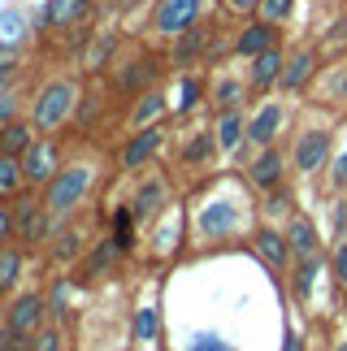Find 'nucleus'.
<instances>
[{
    "mask_svg": "<svg viewBox=\"0 0 347 351\" xmlns=\"http://www.w3.org/2000/svg\"><path fill=\"white\" fill-rule=\"evenodd\" d=\"M78 104H83V78L52 74V78H44V83L35 87V100H31V113L26 117L35 121L39 134H52L78 113Z\"/></svg>",
    "mask_w": 347,
    "mask_h": 351,
    "instance_id": "obj_1",
    "label": "nucleus"
},
{
    "mask_svg": "<svg viewBox=\"0 0 347 351\" xmlns=\"http://www.w3.org/2000/svg\"><path fill=\"white\" fill-rule=\"evenodd\" d=\"M91 182H96V169H91L87 160H70V165H61V169H57V178H52L39 195H44V204H48L52 217L65 221V217H70V213L87 199Z\"/></svg>",
    "mask_w": 347,
    "mask_h": 351,
    "instance_id": "obj_2",
    "label": "nucleus"
},
{
    "mask_svg": "<svg viewBox=\"0 0 347 351\" xmlns=\"http://www.w3.org/2000/svg\"><path fill=\"white\" fill-rule=\"evenodd\" d=\"M165 61L169 57H156L152 48H139V52L117 57V65H113V91H117V96H126V100H135V96H143V91L161 87Z\"/></svg>",
    "mask_w": 347,
    "mask_h": 351,
    "instance_id": "obj_3",
    "label": "nucleus"
},
{
    "mask_svg": "<svg viewBox=\"0 0 347 351\" xmlns=\"http://www.w3.org/2000/svg\"><path fill=\"white\" fill-rule=\"evenodd\" d=\"M243 213H248V199L213 195V199H204V204H195L191 230H195V239H204V243H226L239 226H243Z\"/></svg>",
    "mask_w": 347,
    "mask_h": 351,
    "instance_id": "obj_4",
    "label": "nucleus"
},
{
    "mask_svg": "<svg viewBox=\"0 0 347 351\" xmlns=\"http://www.w3.org/2000/svg\"><path fill=\"white\" fill-rule=\"evenodd\" d=\"M208 0H152L148 5V35L174 44L178 35H187L191 26L204 22Z\"/></svg>",
    "mask_w": 347,
    "mask_h": 351,
    "instance_id": "obj_5",
    "label": "nucleus"
},
{
    "mask_svg": "<svg viewBox=\"0 0 347 351\" xmlns=\"http://www.w3.org/2000/svg\"><path fill=\"white\" fill-rule=\"evenodd\" d=\"M52 230H57V217L48 213L44 195L39 191H26L13 199V239H18V247H39V243H48Z\"/></svg>",
    "mask_w": 347,
    "mask_h": 351,
    "instance_id": "obj_6",
    "label": "nucleus"
},
{
    "mask_svg": "<svg viewBox=\"0 0 347 351\" xmlns=\"http://www.w3.org/2000/svg\"><path fill=\"white\" fill-rule=\"evenodd\" d=\"M100 0H44L35 9V35H70L96 18Z\"/></svg>",
    "mask_w": 347,
    "mask_h": 351,
    "instance_id": "obj_7",
    "label": "nucleus"
},
{
    "mask_svg": "<svg viewBox=\"0 0 347 351\" xmlns=\"http://www.w3.org/2000/svg\"><path fill=\"white\" fill-rule=\"evenodd\" d=\"M330 156H335V130L330 126H304L296 134V143H291V173L313 178V173H322L330 165Z\"/></svg>",
    "mask_w": 347,
    "mask_h": 351,
    "instance_id": "obj_8",
    "label": "nucleus"
},
{
    "mask_svg": "<svg viewBox=\"0 0 347 351\" xmlns=\"http://www.w3.org/2000/svg\"><path fill=\"white\" fill-rule=\"evenodd\" d=\"M322 74V44L317 39H300L296 48H287V70H283V96H300L313 87V78Z\"/></svg>",
    "mask_w": 347,
    "mask_h": 351,
    "instance_id": "obj_9",
    "label": "nucleus"
},
{
    "mask_svg": "<svg viewBox=\"0 0 347 351\" xmlns=\"http://www.w3.org/2000/svg\"><path fill=\"white\" fill-rule=\"evenodd\" d=\"M61 165H65L61 143L52 139V134H35V143L22 152V173H26V186H31V191H44V186L57 178Z\"/></svg>",
    "mask_w": 347,
    "mask_h": 351,
    "instance_id": "obj_10",
    "label": "nucleus"
},
{
    "mask_svg": "<svg viewBox=\"0 0 347 351\" xmlns=\"http://www.w3.org/2000/svg\"><path fill=\"white\" fill-rule=\"evenodd\" d=\"M165 147V121H156V126H139L126 134V143L117 147V169L122 173H139L143 165H152L156 152Z\"/></svg>",
    "mask_w": 347,
    "mask_h": 351,
    "instance_id": "obj_11",
    "label": "nucleus"
},
{
    "mask_svg": "<svg viewBox=\"0 0 347 351\" xmlns=\"http://www.w3.org/2000/svg\"><path fill=\"white\" fill-rule=\"evenodd\" d=\"M217 26L213 22H200V26H191L187 35H178L169 44V70L178 74V70H195V65H204L208 61V52H213V44H217Z\"/></svg>",
    "mask_w": 347,
    "mask_h": 351,
    "instance_id": "obj_12",
    "label": "nucleus"
},
{
    "mask_svg": "<svg viewBox=\"0 0 347 351\" xmlns=\"http://www.w3.org/2000/svg\"><path fill=\"white\" fill-rule=\"evenodd\" d=\"M274 44H283V26L265 22V18H243V22H239V31L230 35V57L252 61V57H261V52L274 48Z\"/></svg>",
    "mask_w": 347,
    "mask_h": 351,
    "instance_id": "obj_13",
    "label": "nucleus"
},
{
    "mask_svg": "<svg viewBox=\"0 0 347 351\" xmlns=\"http://www.w3.org/2000/svg\"><path fill=\"white\" fill-rule=\"evenodd\" d=\"M243 169H248V173H243L248 186H256V191L265 195V191H274V186H283V182H287V173H291V156H287L278 143H274V147H256V156H252Z\"/></svg>",
    "mask_w": 347,
    "mask_h": 351,
    "instance_id": "obj_14",
    "label": "nucleus"
},
{
    "mask_svg": "<svg viewBox=\"0 0 347 351\" xmlns=\"http://www.w3.org/2000/svg\"><path fill=\"white\" fill-rule=\"evenodd\" d=\"M117 52H122V31H117V26H100V31L87 35L83 52H78V65H83L87 78H96V74L109 70V65H117Z\"/></svg>",
    "mask_w": 347,
    "mask_h": 351,
    "instance_id": "obj_15",
    "label": "nucleus"
},
{
    "mask_svg": "<svg viewBox=\"0 0 347 351\" xmlns=\"http://www.w3.org/2000/svg\"><path fill=\"white\" fill-rule=\"evenodd\" d=\"M208 100V74L204 70H178L169 87V117H191Z\"/></svg>",
    "mask_w": 347,
    "mask_h": 351,
    "instance_id": "obj_16",
    "label": "nucleus"
},
{
    "mask_svg": "<svg viewBox=\"0 0 347 351\" xmlns=\"http://www.w3.org/2000/svg\"><path fill=\"white\" fill-rule=\"evenodd\" d=\"M44 317H48V300L39 291H26V295H18V300L9 304V313H5V326L18 334V339H26L31 343L39 330H44Z\"/></svg>",
    "mask_w": 347,
    "mask_h": 351,
    "instance_id": "obj_17",
    "label": "nucleus"
},
{
    "mask_svg": "<svg viewBox=\"0 0 347 351\" xmlns=\"http://www.w3.org/2000/svg\"><path fill=\"white\" fill-rule=\"evenodd\" d=\"M252 252L261 256V265L270 269V274H287L291 261H296L287 230H278V226H256V230H252Z\"/></svg>",
    "mask_w": 347,
    "mask_h": 351,
    "instance_id": "obj_18",
    "label": "nucleus"
},
{
    "mask_svg": "<svg viewBox=\"0 0 347 351\" xmlns=\"http://www.w3.org/2000/svg\"><path fill=\"white\" fill-rule=\"evenodd\" d=\"M283 126H287V104L283 100H261L256 109L248 113V143L252 147H274Z\"/></svg>",
    "mask_w": 347,
    "mask_h": 351,
    "instance_id": "obj_19",
    "label": "nucleus"
},
{
    "mask_svg": "<svg viewBox=\"0 0 347 351\" xmlns=\"http://www.w3.org/2000/svg\"><path fill=\"white\" fill-rule=\"evenodd\" d=\"M283 70H287V48L283 44L265 48L261 57L248 61V87L256 91V96H270V91L283 87Z\"/></svg>",
    "mask_w": 347,
    "mask_h": 351,
    "instance_id": "obj_20",
    "label": "nucleus"
},
{
    "mask_svg": "<svg viewBox=\"0 0 347 351\" xmlns=\"http://www.w3.org/2000/svg\"><path fill=\"white\" fill-rule=\"evenodd\" d=\"M130 208H135L139 226L156 221V217L169 208V182H165V178H143V182L135 186V195H130Z\"/></svg>",
    "mask_w": 347,
    "mask_h": 351,
    "instance_id": "obj_21",
    "label": "nucleus"
},
{
    "mask_svg": "<svg viewBox=\"0 0 347 351\" xmlns=\"http://www.w3.org/2000/svg\"><path fill=\"white\" fill-rule=\"evenodd\" d=\"M31 35H35V18L22 5H5V9H0V57H5V52H18Z\"/></svg>",
    "mask_w": 347,
    "mask_h": 351,
    "instance_id": "obj_22",
    "label": "nucleus"
},
{
    "mask_svg": "<svg viewBox=\"0 0 347 351\" xmlns=\"http://www.w3.org/2000/svg\"><path fill=\"white\" fill-rule=\"evenodd\" d=\"M213 134H217V147L226 156H239L248 143V113L243 109H226V113H213Z\"/></svg>",
    "mask_w": 347,
    "mask_h": 351,
    "instance_id": "obj_23",
    "label": "nucleus"
},
{
    "mask_svg": "<svg viewBox=\"0 0 347 351\" xmlns=\"http://www.w3.org/2000/svg\"><path fill=\"white\" fill-rule=\"evenodd\" d=\"M252 96V87H248V78H239V74H217L208 83V104H213V113H226V109H243Z\"/></svg>",
    "mask_w": 347,
    "mask_h": 351,
    "instance_id": "obj_24",
    "label": "nucleus"
},
{
    "mask_svg": "<svg viewBox=\"0 0 347 351\" xmlns=\"http://www.w3.org/2000/svg\"><path fill=\"white\" fill-rule=\"evenodd\" d=\"M217 152H222L217 134H213V126H208V130H191V134H187L182 147H178V160L187 169H208L213 160H217Z\"/></svg>",
    "mask_w": 347,
    "mask_h": 351,
    "instance_id": "obj_25",
    "label": "nucleus"
},
{
    "mask_svg": "<svg viewBox=\"0 0 347 351\" xmlns=\"http://www.w3.org/2000/svg\"><path fill=\"white\" fill-rule=\"evenodd\" d=\"M165 117H169V91H161V87H152V91H143V96L130 100V130L156 126V121H165Z\"/></svg>",
    "mask_w": 347,
    "mask_h": 351,
    "instance_id": "obj_26",
    "label": "nucleus"
},
{
    "mask_svg": "<svg viewBox=\"0 0 347 351\" xmlns=\"http://www.w3.org/2000/svg\"><path fill=\"white\" fill-rule=\"evenodd\" d=\"M109 239H113V247L122 252V256L139 247V217H135V208H130V204L109 213Z\"/></svg>",
    "mask_w": 347,
    "mask_h": 351,
    "instance_id": "obj_27",
    "label": "nucleus"
},
{
    "mask_svg": "<svg viewBox=\"0 0 347 351\" xmlns=\"http://www.w3.org/2000/svg\"><path fill=\"white\" fill-rule=\"evenodd\" d=\"M287 239H291L296 261H304V256H322V234H317L313 217H304V213H296V217L287 221Z\"/></svg>",
    "mask_w": 347,
    "mask_h": 351,
    "instance_id": "obj_28",
    "label": "nucleus"
},
{
    "mask_svg": "<svg viewBox=\"0 0 347 351\" xmlns=\"http://www.w3.org/2000/svg\"><path fill=\"white\" fill-rule=\"evenodd\" d=\"M322 269H326L322 256H304V261H296V269H291V295H296V304H309L313 300Z\"/></svg>",
    "mask_w": 347,
    "mask_h": 351,
    "instance_id": "obj_29",
    "label": "nucleus"
},
{
    "mask_svg": "<svg viewBox=\"0 0 347 351\" xmlns=\"http://www.w3.org/2000/svg\"><path fill=\"white\" fill-rule=\"evenodd\" d=\"M31 143H35V121L31 117H18V121H9V126H0V152L5 156H22Z\"/></svg>",
    "mask_w": 347,
    "mask_h": 351,
    "instance_id": "obj_30",
    "label": "nucleus"
},
{
    "mask_svg": "<svg viewBox=\"0 0 347 351\" xmlns=\"http://www.w3.org/2000/svg\"><path fill=\"white\" fill-rule=\"evenodd\" d=\"M48 256H52L57 265L78 261V256H83V230H74V226H65V230H52V239H48Z\"/></svg>",
    "mask_w": 347,
    "mask_h": 351,
    "instance_id": "obj_31",
    "label": "nucleus"
},
{
    "mask_svg": "<svg viewBox=\"0 0 347 351\" xmlns=\"http://www.w3.org/2000/svg\"><path fill=\"white\" fill-rule=\"evenodd\" d=\"M22 191H26L22 156H5V152H0V199H18Z\"/></svg>",
    "mask_w": 347,
    "mask_h": 351,
    "instance_id": "obj_32",
    "label": "nucleus"
},
{
    "mask_svg": "<svg viewBox=\"0 0 347 351\" xmlns=\"http://www.w3.org/2000/svg\"><path fill=\"white\" fill-rule=\"evenodd\" d=\"M22 265H26V247H0V295H9L22 278Z\"/></svg>",
    "mask_w": 347,
    "mask_h": 351,
    "instance_id": "obj_33",
    "label": "nucleus"
},
{
    "mask_svg": "<svg viewBox=\"0 0 347 351\" xmlns=\"http://www.w3.org/2000/svg\"><path fill=\"white\" fill-rule=\"evenodd\" d=\"M117 256H122V252L113 247V239H109V234L96 239V247H91V252H87V261H83V278H100V274H109V265L117 261Z\"/></svg>",
    "mask_w": 347,
    "mask_h": 351,
    "instance_id": "obj_34",
    "label": "nucleus"
},
{
    "mask_svg": "<svg viewBox=\"0 0 347 351\" xmlns=\"http://www.w3.org/2000/svg\"><path fill=\"white\" fill-rule=\"evenodd\" d=\"M261 208L270 213V217H296V195H291V186L283 182V186H274V191H265V199H261Z\"/></svg>",
    "mask_w": 347,
    "mask_h": 351,
    "instance_id": "obj_35",
    "label": "nucleus"
},
{
    "mask_svg": "<svg viewBox=\"0 0 347 351\" xmlns=\"http://www.w3.org/2000/svg\"><path fill=\"white\" fill-rule=\"evenodd\" d=\"M326 100H347V61H335L326 70V87H322Z\"/></svg>",
    "mask_w": 347,
    "mask_h": 351,
    "instance_id": "obj_36",
    "label": "nucleus"
},
{
    "mask_svg": "<svg viewBox=\"0 0 347 351\" xmlns=\"http://www.w3.org/2000/svg\"><path fill=\"white\" fill-rule=\"evenodd\" d=\"M296 5H300V0H261V13H256V18L287 26L291 18H296Z\"/></svg>",
    "mask_w": 347,
    "mask_h": 351,
    "instance_id": "obj_37",
    "label": "nucleus"
},
{
    "mask_svg": "<svg viewBox=\"0 0 347 351\" xmlns=\"http://www.w3.org/2000/svg\"><path fill=\"white\" fill-rule=\"evenodd\" d=\"M156 326H161V317H156L152 304H143L135 313V343H152L156 339Z\"/></svg>",
    "mask_w": 347,
    "mask_h": 351,
    "instance_id": "obj_38",
    "label": "nucleus"
},
{
    "mask_svg": "<svg viewBox=\"0 0 347 351\" xmlns=\"http://www.w3.org/2000/svg\"><path fill=\"white\" fill-rule=\"evenodd\" d=\"M22 78V61H18V52H5L0 57V91H13V83Z\"/></svg>",
    "mask_w": 347,
    "mask_h": 351,
    "instance_id": "obj_39",
    "label": "nucleus"
},
{
    "mask_svg": "<svg viewBox=\"0 0 347 351\" xmlns=\"http://www.w3.org/2000/svg\"><path fill=\"white\" fill-rule=\"evenodd\" d=\"M330 274H335L339 287H347V239H339L335 247H330Z\"/></svg>",
    "mask_w": 347,
    "mask_h": 351,
    "instance_id": "obj_40",
    "label": "nucleus"
},
{
    "mask_svg": "<svg viewBox=\"0 0 347 351\" xmlns=\"http://www.w3.org/2000/svg\"><path fill=\"white\" fill-rule=\"evenodd\" d=\"M65 304H70V282L57 278V287H52V295H48V313L52 317H65V313H70Z\"/></svg>",
    "mask_w": 347,
    "mask_h": 351,
    "instance_id": "obj_41",
    "label": "nucleus"
},
{
    "mask_svg": "<svg viewBox=\"0 0 347 351\" xmlns=\"http://www.w3.org/2000/svg\"><path fill=\"white\" fill-rule=\"evenodd\" d=\"M22 117V100L18 91H0V126H9V121Z\"/></svg>",
    "mask_w": 347,
    "mask_h": 351,
    "instance_id": "obj_42",
    "label": "nucleus"
},
{
    "mask_svg": "<svg viewBox=\"0 0 347 351\" xmlns=\"http://www.w3.org/2000/svg\"><path fill=\"white\" fill-rule=\"evenodd\" d=\"M222 9L230 13V18L243 22V18H256V13H261V0H222Z\"/></svg>",
    "mask_w": 347,
    "mask_h": 351,
    "instance_id": "obj_43",
    "label": "nucleus"
},
{
    "mask_svg": "<svg viewBox=\"0 0 347 351\" xmlns=\"http://www.w3.org/2000/svg\"><path fill=\"white\" fill-rule=\"evenodd\" d=\"M330 186H335V191H347V152L330 156Z\"/></svg>",
    "mask_w": 347,
    "mask_h": 351,
    "instance_id": "obj_44",
    "label": "nucleus"
},
{
    "mask_svg": "<svg viewBox=\"0 0 347 351\" xmlns=\"http://www.w3.org/2000/svg\"><path fill=\"white\" fill-rule=\"evenodd\" d=\"M26 351H61V334L57 330H39L31 343H26Z\"/></svg>",
    "mask_w": 347,
    "mask_h": 351,
    "instance_id": "obj_45",
    "label": "nucleus"
},
{
    "mask_svg": "<svg viewBox=\"0 0 347 351\" xmlns=\"http://www.w3.org/2000/svg\"><path fill=\"white\" fill-rule=\"evenodd\" d=\"M13 243V199H0V247Z\"/></svg>",
    "mask_w": 347,
    "mask_h": 351,
    "instance_id": "obj_46",
    "label": "nucleus"
},
{
    "mask_svg": "<svg viewBox=\"0 0 347 351\" xmlns=\"http://www.w3.org/2000/svg\"><path fill=\"white\" fill-rule=\"evenodd\" d=\"M343 39H347V13H339V18L326 26V35L317 39V44H343Z\"/></svg>",
    "mask_w": 347,
    "mask_h": 351,
    "instance_id": "obj_47",
    "label": "nucleus"
},
{
    "mask_svg": "<svg viewBox=\"0 0 347 351\" xmlns=\"http://www.w3.org/2000/svg\"><path fill=\"white\" fill-rule=\"evenodd\" d=\"M330 221H335V239H347V195L335 199V213H330Z\"/></svg>",
    "mask_w": 347,
    "mask_h": 351,
    "instance_id": "obj_48",
    "label": "nucleus"
},
{
    "mask_svg": "<svg viewBox=\"0 0 347 351\" xmlns=\"http://www.w3.org/2000/svg\"><path fill=\"white\" fill-rule=\"evenodd\" d=\"M0 351H26V339H18V334L5 326V330H0Z\"/></svg>",
    "mask_w": 347,
    "mask_h": 351,
    "instance_id": "obj_49",
    "label": "nucleus"
},
{
    "mask_svg": "<svg viewBox=\"0 0 347 351\" xmlns=\"http://www.w3.org/2000/svg\"><path fill=\"white\" fill-rule=\"evenodd\" d=\"M191 351H230V347H226L222 339H213V334H200V339H195V347Z\"/></svg>",
    "mask_w": 347,
    "mask_h": 351,
    "instance_id": "obj_50",
    "label": "nucleus"
},
{
    "mask_svg": "<svg viewBox=\"0 0 347 351\" xmlns=\"http://www.w3.org/2000/svg\"><path fill=\"white\" fill-rule=\"evenodd\" d=\"M104 5H109L113 13H135V5H143V0H104ZM152 5V0H148Z\"/></svg>",
    "mask_w": 347,
    "mask_h": 351,
    "instance_id": "obj_51",
    "label": "nucleus"
},
{
    "mask_svg": "<svg viewBox=\"0 0 347 351\" xmlns=\"http://www.w3.org/2000/svg\"><path fill=\"white\" fill-rule=\"evenodd\" d=\"M283 351H304V339L296 330H287V343H283Z\"/></svg>",
    "mask_w": 347,
    "mask_h": 351,
    "instance_id": "obj_52",
    "label": "nucleus"
},
{
    "mask_svg": "<svg viewBox=\"0 0 347 351\" xmlns=\"http://www.w3.org/2000/svg\"><path fill=\"white\" fill-rule=\"evenodd\" d=\"M335 351H347V343H339V347H335Z\"/></svg>",
    "mask_w": 347,
    "mask_h": 351,
    "instance_id": "obj_53",
    "label": "nucleus"
}]
</instances>
